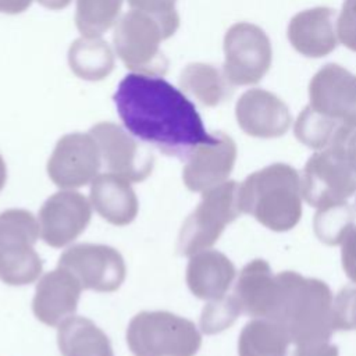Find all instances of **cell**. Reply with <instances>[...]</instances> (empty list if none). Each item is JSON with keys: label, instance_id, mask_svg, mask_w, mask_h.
<instances>
[{"label": "cell", "instance_id": "277c9868", "mask_svg": "<svg viewBox=\"0 0 356 356\" xmlns=\"http://www.w3.org/2000/svg\"><path fill=\"white\" fill-rule=\"evenodd\" d=\"M127 342L134 356H195L202 335L185 317L165 310H145L129 321Z\"/></svg>", "mask_w": 356, "mask_h": 356}, {"label": "cell", "instance_id": "5b68a950", "mask_svg": "<svg viewBox=\"0 0 356 356\" xmlns=\"http://www.w3.org/2000/svg\"><path fill=\"white\" fill-rule=\"evenodd\" d=\"M40 225L24 209L0 213V280L21 286L36 281L42 273V259L35 250Z\"/></svg>", "mask_w": 356, "mask_h": 356}, {"label": "cell", "instance_id": "6da1fadb", "mask_svg": "<svg viewBox=\"0 0 356 356\" xmlns=\"http://www.w3.org/2000/svg\"><path fill=\"white\" fill-rule=\"evenodd\" d=\"M113 100L127 131L164 154L186 159L211 139L196 106L163 76L127 74Z\"/></svg>", "mask_w": 356, "mask_h": 356}, {"label": "cell", "instance_id": "83f0119b", "mask_svg": "<svg viewBox=\"0 0 356 356\" xmlns=\"http://www.w3.org/2000/svg\"><path fill=\"white\" fill-rule=\"evenodd\" d=\"M341 127L343 125L316 111L309 104L298 115L293 127V134L296 139L305 146L314 150H323L332 143Z\"/></svg>", "mask_w": 356, "mask_h": 356}, {"label": "cell", "instance_id": "7c38bea8", "mask_svg": "<svg viewBox=\"0 0 356 356\" xmlns=\"http://www.w3.org/2000/svg\"><path fill=\"white\" fill-rule=\"evenodd\" d=\"M89 134L97 142L102 161L108 172L129 182L146 179L153 170L154 159L150 150L140 146L134 135L114 122L95 124Z\"/></svg>", "mask_w": 356, "mask_h": 356}, {"label": "cell", "instance_id": "cb8c5ba5", "mask_svg": "<svg viewBox=\"0 0 356 356\" xmlns=\"http://www.w3.org/2000/svg\"><path fill=\"white\" fill-rule=\"evenodd\" d=\"M181 89L203 106L216 107L232 93V85L217 67L204 63L188 64L179 75Z\"/></svg>", "mask_w": 356, "mask_h": 356}, {"label": "cell", "instance_id": "d4e9b609", "mask_svg": "<svg viewBox=\"0 0 356 356\" xmlns=\"http://www.w3.org/2000/svg\"><path fill=\"white\" fill-rule=\"evenodd\" d=\"M291 343L286 331L274 320L254 318L238 338L239 356H286Z\"/></svg>", "mask_w": 356, "mask_h": 356}, {"label": "cell", "instance_id": "4fadbf2b", "mask_svg": "<svg viewBox=\"0 0 356 356\" xmlns=\"http://www.w3.org/2000/svg\"><path fill=\"white\" fill-rule=\"evenodd\" d=\"M310 106L343 127H356V75L330 63L309 83Z\"/></svg>", "mask_w": 356, "mask_h": 356}, {"label": "cell", "instance_id": "44dd1931", "mask_svg": "<svg viewBox=\"0 0 356 356\" xmlns=\"http://www.w3.org/2000/svg\"><path fill=\"white\" fill-rule=\"evenodd\" d=\"M90 184V203L107 222L121 227L135 220L139 203L128 179L106 172Z\"/></svg>", "mask_w": 356, "mask_h": 356}, {"label": "cell", "instance_id": "8fae6325", "mask_svg": "<svg viewBox=\"0 0 356 356\" xmlns=\"http://www.w3.org/2000/svg\"><path fill=\"white\" fill-rule=\"evenodd\" d=\"M102 167V156L95 138L88 132H72L61 136L47 161L50 179L64 189L90 184Z\"/></svg>", "mask_w": 356, "mask_h": 356}, {"label": "cell", "instance_id": "f1b7e54d", "mask_svg": "<svg viewBox=\"0 0 356 356\" xmlns=\"http://www.w3.org/2000/svg\"><path fill=\"white\" fill-rule=\"evenodd\" d=\"M239 313L242 312L234 295L213 299L202 310L200 330L207 335L218 334L231 327Z\"/></svg>", "mask_w": 356, "mask_h": 356}, {"label": "cell", "instance_id": "d590c367", "mask_svg": "<svg viewBox=\"0 0 356 356\" xmlns=\"http://www.w3.org/2000/svg\"><path fill=\"white\" fill-rule=\"evenodd\" d=\"M33 0H0V13L19 14L31 7Z\"/></svg>", "mask_w": 356, "mask_h": 356}, {"label": "cell", "instance_id": "8992f818", "mask_svg": "<svg viewBox=\"0 0 356 356\" xmlns=\"http://www.w3.org/2000/svg\"><path fill=\"white\" fill-rule=\"evenodd\" d=\"M168 38L171 35L156 17L132 8L117 21L113 33L115 53L128 70L159 76L167 72L168 61L160 44Z\"/></svg>", "mask_w": 356, "mask_h": 356}, {"label": "cell", "instance_id": "1f68e13d", "mask_svg": "<svg viewBox=\"0 0 356 356\" xmlns=\"http://www.w3.org/2000/svg\"><path fill=\"white\" fill-rule=\"evenodd\" d=\"M339 42L352 51H356V0H345L337 21Z\"/></svg>", "mask_w": 356, "mask_h": 356}, {"label": "cell", "instance_id": "d6986e66", "mask_svg": "<svg viewBox=\"0 0 356 356\" xmlns=\"http://www.w3.org/2000/svg\"><path fill=\"white\" fill-rule=\"evenodd\" d=\"M234 298L242 313L254 318H273L278 300V280L266 260L254 259L241 270Z\"/></svg>", "mask_w": 356, "mask_h": 356}, {"label": "cell", "instance_id": "9c48e42d", "mask_svg": "<svg viewBox=\"0 0 356 356\" xmlns=\"http://www.w3.org/2000/svg\"><path fill=\"white\" fill-rule=\"evenodd\" d=\"M356 192V170L334 147L313 153L303 168L302 196L313 207L341 203Z\"/></svg>", "mask_w": 356, "mask_h": 356}, {"label": "cell", "instance_id": "9a60e30c", "mask_svg": "<svg viewBox=\"0 0 356 356\" xmlns=\"http://www.w3.org/2000/svg\"><path fill=\"white\" fill-rule=\"evenodd\" d=\"M182 179L192 192H204L227 181L236 160V145L231 136L217 131L211 139L197 145L185 159Z\"/></svg>", "mask_w": 356, "mask_h": 356}, {"label": "cell", "instance_id": "3957f363", "mask_svg": "<svg viewBox=\"0 0 356 356\" xmlns=\"http://www.w3.org/2000/svg\"><path fill=\"white\" fill-rule=\"evenodd\" d=\"M302 197L299 172L285 163H274L252 172L238 192L241 211L275 232L296 227L302 217Z\"/></svg>", "mask_w": 356, "mask_h": 356}, {"label": "cell", "instance_id": "ac0fdd59", "mask_svg": "<svg viewBox=\"0 0 356 356\" xmlns=\"http://www.w3.org/2000/svg\"><path fill=\"white\" fill-rule=\"evenodd\" d=\"M286 36L302 56L320 58L330 54L338 46L335 10L314 7L295 14L288 24Z\"/></svg>", "mask_w": 356, "mask_h": 356}, {"label": "cell", "instance_id": "e575fe53", "mask_svg": "<svg viewBox=\"0 0 356 356\" xmlns=\"http://www.w3.org/2000/svg\"><path fill=\"white\" fill-rule=\"evenodd\" d=\"M293 356H338V346L330 341L296 346Z\"/></svg>", "mask_w": 356, "mask_h": 356}, {"label": "cell", "instance_id": "ba28073f", "mask_svg": "<svg viewBox=\"0 0 356 356\" xmlns=\"http://www.w3.org/2000/svg\"><path fill=\"white\" fill-rule=\"evenodd\" d=\"M222 72L232 86L254 85L271 65L273 50L267 33L249 22L234 24L224 36Z\"/></svg>", "mask_w": 356, "mask_h": 356}, {"label": "cell", "instance_id": "f546056e", "mask_svg": "<svg viewBox=\"0 0 356 356\" xmlns=\"http://www.w3.org/2000/svg\"><path fill=\"white\" fill-rule=\"evenodd\" d=\"M334 331L356 330V285L345 286L332 302Z\"/></svg>", "mask_w": 356, "mask_h": 356}, {"label": "cell", "instance_id": "8d00e7d4", "mask_svg": "<svg viewBox=\"0 0 356 356\" xmlns=\"http://www.w3.org/2000/svg\"><path fill=\"white\" fill-rule=\"evenodd\" d=\"M40 6H43L44 8H49V10H63L65 7L70 6L71 0H36Z\"/></svg>", "mask_w": 356, "mask_h": 356}, {"label": "cell", "instance_id": "4dcf8cb0", "mask_svg": "<svg viewBox=\"0 0 356 356\" xmlns=\"http://www.w3.org/2000/svg\"><path fill=\"white\" fill-rule=\"evenodd\" d=\"M177 0H128L132 10L145 11L156 17L172 36L179 26V15L175 8Z\"/></svg>", "mask_w": 356, "mask_h": 356}, {"label": "cell", "instance_id": "74e56055", "mask_svg": "<svg viewBox=\"0 0 356 356\" xmlns=\"http://www.w3.org/2000/svg\"><path fill=\"white\" fill-rule=\"evenodd\" d=\"M6 181H7V167H6L4 159L0 154V191L6 185Z\"/></svg>", "mask_w": 356, "mask_h": 356}, {"label": "cell", "instance_id": "e0dca14e", "mask_svg": "<svg viewBox=\"0 0 356 356\" xmlns=\"http://www.w3.org/2000/svg\"><path fill=\"white\" fill-rule=\"evenodd\" d=\"M82 285L63 267L46 273L38 282L32 300L35 317L50 327H58L76 312Z\"/></svg>", "mask_w": 356, "mask_h": 356}, {"label": "cell", "instance_id": "7402d4cb", "mask_svg": "<svg viewBox=\"0 0 356 356\" xmlns=\"http://www.w3.org/2000/svg\"><path fill=\"white\" fill-rule=\"evenodd\" d=\"M57 343L63 356H114L108 337L86 317L74 316L63 321Z\"/></svg>", "mask_w": 356, "mask_h": 356}, {"label": "cell", "instance_id": "5bb4252c", "mask_svg": "<svg viewBox=\"0 0 356 356\" xmlns=\"http://www.w3.org/2000/svg\"><path fill=\"white\" fill-rule=\"evenodd\" d=\"M88 199L75 191L51 195L39 210L40 236L51 248L74 242L88 227L92 209Z\"/></svg>", "mask_w": 356, "mask_h": 356}, {"label": "cell", "instance_id": "30bf717a", "mask_svg": "<svg viewBox=\"0 0 356 356\" xmlns=\"http://www.w3.org/2000/svg\"><path fill=\"white\" fill-rule=\"evenodd\" d=\"M58 267L72 273L83 289L97 292L117 291L127 274L121 253L100 243L72 245L60 256Z\"/></svg>", "mask_w": 356, "mask_h": 356}, {"label": "cell", "instance_id": "4316f807", "mask_svg": "<svg viewBox=\"0 0 356 356\" xmlns=\"http://www.w3.org/2000/svg\"><path fill=\"white\" fill-rule=\"evenodd\" d=\"M356 213L346 202L318 207L313 227L317 238L330 246L341 245L345 235L355 227Z\"/></svg>", "mask_w": 356, "mask_h": 356}, {"label": "cell", "instance_id": "d6a6232c", "mask_svg": "<svg viewBox=\"0 0 356 356\" xmlns=\"http://www.w3.org/2000/svg\"><path fill=\"white\" fill-rule=\"evenodd\" d=\"M330 146L337 149L356 170V127H341Z\"/></svg>", "mask_w": 356, "mask_h": 356}, {"label": "cell", "instance_id": "484cf974", "mask_svg": "<svg viewBox=\"0 0 356 356\" xmlns=\"http://www.w3.org/2000/svg\"><path fill=\"white\" fill-rule=\"evenodd\" d=\"M124 0H76L75 25L82 36H102L121 11Z\"/></svg>", "mask_w": 356, "mask_h": 356}, {"label": "cell", "instance_id": "2e32d148", "mask_svg": "<svg viewBox=\"0 0 356 356\" xmlns=\"http://www.w3.org/2000/svg\"><path fill=\"white\" fill-rule=\"evenodd\" d=\"M235 117L241 129L253 138H278L286 134L292 115L288 106L274 93L254 88L236 102Z\"/></svg>", "mask_w": 356, "mask_h": 356}, {"label": "cell", "instance_id": "7a4b0ae2", "mask_svg": "<svg viewBox=\"0 0 356 356\" xmlns=\"http://www.w3.org/2000/svg\"><path fill=\"white\" fill-rule=\"evenodd\" d=\"M278 300L271 320L277 321L296 346L330 341L332 325V292L317 278L295 271H281Z\"/></svg>", "mask_w": 356, "mask_h": 356}, {"label": "cell", "instance_id": "ffe728a7", "mask_svg": "<svg viewBox=\"0 0 356 356\" xmlns=\"http://www.w3.org/2000/svg\"><path fill=\"white\" fill-rule=\"evenodd\" d=\"M235 274V266L224 253L204 249L191 256L186 267V284L196 298L213 300L227 293Z\"/></svg>", "mask_w": 356, "mask_h": 356}, {"label": "cell", "instance_id": "52a82bcc", "mask_svg": "<svg viewBox=\"0 0 356 356\" xmlns=\"http://www.w3.org/2000/svg\"><path fill=\"white\" fill-rule=\"evenodd\" d=\"M239 184L225 181L202 192V200L182 224L178 236V252L192 256L213 246L225 227L242 213L238 200Z\"/></svg>", "mask_w": 356, "mask_h": 356}, {"label": "cell", "instance_id": "836d02e7", "mask_svg": "<svg viewBox=\"0 0 356 356\" xmlns=\"http://www.w3.org/2000/svg\"><path fill=\"white\" fill-rule=\"evenodd\" d=\"M341 261L346 277L356 284V225L350 228L341 243Z\"/></svg>", "mask_w": 356, "mask_h": 356}, {"label": "cell", "instance_id": "603a6c76", "mask_svg": "<svg viewBox=\"0 0 356 356\" xmlns=\"http://www.w3.org/2000/svg\"><path fill=\"white\" fill-rule=\"evenodd\" d=\"M68 64L78 78L95 82L111 74L115 57L108 43L100 36H82L70 46Z\"/></svg>", "mask_w": 356, "mask_h": 356}]
</instances>
